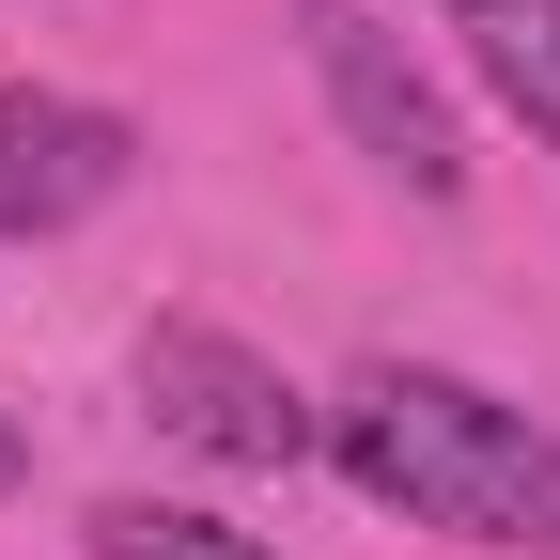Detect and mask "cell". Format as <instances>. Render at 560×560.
<instances>
[{"label":"cell","mask_w":560,"mask_h":560,"mask_svg":"<svg viewBox=\"0 0 560 560\" xmlns=\"http://www.w3.org/2000/svg\"><path fill=\"white\" fill-rule=\"evenodd\" d=\"M436 16L467 32L482 94H499L529 140H560V0H436Z\"/></svg>","instance_id":"obj_5"},{"label":"cell","mask_w":560,"mask_h":560,"mask_svg":"<svg viewBox=\"0 0 560 560\" xmlns=\"http://www.w3.org/2000/svg\"><path fill=\"white\" fill-rule=\"evenodd\" d=\"M125 187V125L62 94H0V234H62Z\"/></svg>","instance_id":"obj_4"},{"label":"cell","mask_w":560,"mask_h":560,"mask_svg":"<svg viewBox=\"0 0 560 560\" xmlns=\"http://www.w3.org/2000/svg\"><path fill=\"white\" fill-rule=\"evenodd\" d=\"M296 32H312V62H327V109L359 125V156H374V172H405L420 202H452V187H467V140H452L436 79H420V62L359 16V0H312Z\"/></svg>","instance_id":"obj_3"},{"label":"cell","mask_w":560,"mask_h":560,"mask_svg":"<svg viewBox=\"0 0 560 560\" xmlns=\"http://www.w3.org/2000/svg\"><path fill=\"white\" fill-rule=\"evenodd\" d=\"M94 560H265V545L219 529V514H172V499H109L94 514Z\"/></svg>","instance_id":"obj_6"},{"label":"cell","mask_w":560,"mask_h":560,"mask_svg":"<svg viewBox=\"0 0 560 560\" xmlns=\"http://www.w3.org/2000/svg\"><path fill=\"white\" fill-rule=\"evenodd\" d=\"M327 452L359 499L420 514V529H482V545H545L560 560V436L529 405L467 389V374H420V359H374L359 389L327 405Z\"/></svg>","instance_id":"obj_1"},{"label":"cell","mask_w":560,"mask_h":560,"mask_svg":"<svg viewBox=\"0 0 560 560\" xmlns=\"http://www.w3.org/2000/svg\"><path fill=\"white\" fill-rule=\"evenodd\" d=\"M0 482H16V420H0Z\"/></svg>","instance_id":"obj_7"},{"label":"cell","mask_w":560,"mask_h":560,"mask_svg":"<svg viewBox=\"0 0 560 560\" xmlns=\"http://www.w3.org/2000/svg\"><path fill=\"white\" fill-rule=\"evenodd\" d=\"M140 405H156V436L219 452V467H296L327 436V420L280 389L249 342H219V327H156V342H140Z\"/></svg>","instance_id":"obj_2"}]
</instances>
